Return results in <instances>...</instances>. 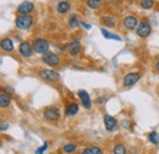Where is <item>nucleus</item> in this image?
Wrapping results in <instances>:
<instances>
[{"label": "nucleus", "instance_id": "obj_1", "mask_svg": "<svg viewBox=\"0 0 159 154\" xmlns=\"http://www.w3.org/2000/svg\"><path fill=\"white\" fill-rule=\"evenodd\" d=\"M32 47H33V50H34L37 54H43V55H44V54H47L48 50H49V42L43 38H37L33 40Z\"/></svg>", "mask_w": 159, "mask_h": 154}, {"label": "nucleus", "instance_id": "obj_2", "mask_svg": "<svg viewBox=\"0 0 159 154\" xmlns=\"http://www.w3.org/2000/svg\"><path fill=\"white\" fill-rule=\"evenodd\" d=\"M33 25V17L30 15H20L16 19V27L20 29H28Z\"/></svg>", "mask_w": 159, "mask_h": 154}, {"label": "nucleus", "instance_id": "obj_3", "mask_svg": "<svg viewBox=\"0 0 159 154\" xmlns=\"http://www.w3.org/2000/svg\"><path fill=\"white\" fill-rule=\"evenodd\" d=\"M43 115L45 117V120L48 121H57L60 119V110L55 106H47L43 111Z\"/></svg>", "mask_w": 159, "mask_h": 154}, {"label": "nucleus", "instance_id": "obj_4", "mask_svg": "<svg viewBox=\"0 0 159 154\" xmlns=\"http://www.w3.org/2000/svg\"><path fill=\"white\" fill-rule=\"evenodd\" d=\"M152 32V27L147 21H142L136 28V33L141 38H147Z\"/></svg>", "mask_w": 159, "mask_h": 154}, {"label": "nucleus", "instance_id": "obj_5", "mask_svg": "<svg viewBox=\"0 0 159 154\" xmlns=\"http://www.w3.org/2000/svg\"><path fill=\"white\" fill-rule=\"evenodd\" d=\"M40 78L45 79V81H50V82H55V81H59L60 79V75L58 72L53 71V70H40L38 72Z\"/></svg>", "mask_w": 159, "mask_h": 154}, {"label": "nucleus", "instance_id": "obj_6", "mask_svg": "<svg viewBox=\"0 0 159 154\" xmlns=\"http://www.w3.org/2000/svg\"><path fill=\"white\" fill-rule=\"evenodd\" d=\"M19 52H20V54L22 57L30 58L33 54V47L27 42H22L20 44V47H19Z\"/></svg>", "mask_w": 159, "mask_h": 154}, {"label": "nucleus", "instance_id": "obj_7", "mask_svg": "<svg viewBox=\"0 0 159 154\" xmlns=\"http://www.w3.org/2000/svg\"><path fill=\"white\" fill-rule=\"evenodd\" d=\"M42 60L47 64V65H50V66H55V65H58L60 62V59L59 57L57 55V54H54V53H47V54H44L43 55V58Z\"/></svg>", "mask_w": 159, "mask_h": 154}, {"label": "nucleus", "instance_id": "obj_8", "mask_svg": "<svg viewBox=\"0 0 159 154\" xmlns=\"http://www.w3.org/2000/svg\"><path fill=\"white\" fill-rule=\"evenodd\" d=\"M66 50L70 53L71 57H77L81 52V44L79 40H72L66 45Z\"/></svg>", "mask_w": 159, "mask_h": 154}, {"label": "nucleus", "instance_id": "obj_9", "mask_svg": "<svg viewBox=\"0 0 159 154\" xmlns=\"http://www.w3.org/2000/svg\"><path fill=\"white\" fill-rule=\"evenodd\" d=\"M139 79V74L137 72H130L127 74L125 78H124V84L125 87H132L134 84L137 83V81Z\"/></svg>", "mask_w": 159, "mask_h": 154}, {"label": "nucleus", "instance_id": "obj_10", "mask_svg": "<svg viewBox=\"0 0 159 154\" xmlns=\"http://www.w3.org/2000/svg\"><path fill=\"white\" fill-rule=\"evenodd\" d=\"M77 96H79L80 100H81V104L83 105V108H86V109H91V106H92V102H91V98H89V96H88V93H87L86 91L81 89V91H79Z\"/></svg>", "mask_w": 159, "mask_h": 154}, {"label": "nucleus", "instance_id": "obj_11", "mask_svg": "<svg viewBox=\"0 0 159 154\" xmlns=\"http://www.w3.org/2000/svg\"><path fill=\"white\" fill-rule=\"evenodd\" d=\"M33 9H34L33 2H31V1H23L22 4L19 5L17 12L21 14V15H28L31 11H33Z\"/></svg>", "mask_w": 159, "mask_h": 154}, {"label": "nucleus", "instance_id": "obj_12", "mask_svg": "<svg viewBox=\"0 0 159 154\" xmlns=\"http://www.w3.org/2000/svg\"><path fill=\"white\" fill-rule=\"evenodd\" d=\"M104 125H105V129H107L108 131H114V130H116V127H118V121H116V119L113 117V116L105 115L104 116Z\"/></svg>", "mask_w": 159, "mask_h": 154}, {"label": "nucleus", "instance_id": "obj_13", "mask_svg": "<svg viewBox=\"0 0 159 154\" xmlns=\"http://www.w3.org/2000/svg\"><path fill=\"white\" fill-rule=\"evenodd\" d=\"M124 26L129 29V31H134L135 28H137L139 26V21L135 16H127L124 20Z\"/></svg>", "mask_w": 159, "mask_h": 154}, {"label": "nucleus", "instance_id": "obj_14", "mask_svg": "<svg viewBox=\"0 0 159 154\" xmlns=\"http://www.w3.org/2000/svg\"><path fill=\"white\" fill-rule=\"evenodd\" d=\"M66 115L67 116H75L79 113V104L77 103H69L66 105Z\"/></svg>", "mask_w": 159, "mask_h": 154}, {"label": "nucleus", "instance_id": "obj_15", "mask_svg": "<svg viewBox=\"0 0 159 154\" xmlns=\"http://www.w3.org/2000/svg\"><path fill=\"white\" fill-rule=\"evenodd\" d=\"M1 49L4 52H12L14 50V43L10 38H4L1 40Z\"/></svg>", "mask_w": 159, "mask_h": 154}, {"label": "nucleus", "instance_id": "obj_16", "mask_svg": "<svg viewBox=\"0 0 159 154\" xmlns=\"http://www.w3.org/2000/svg\"><path fill=\"white\" fill-rule=\"evenodd\" d=\"M70 7L71 6H70V4L67 1H60L59 4H58V6H57V10L60 14H66L70 10Z\"/></svg>", "mask_w": 159, "mask_h": 154}, {"label": "nucleus", "instance_id": "obj_17", "mask_svg": "<svg viewBox=\"0 0 159 154\" xmlns=\"http://www.w3.org/2000/svg\"><path fill=\"white\" fill-rule=\"evenodd\" d=\"M11 103V99H10V96H7L6 93H1L0 94V106L1 108H7Z\"/></svg>", "mask_w": 159, "mask_h": 154}, {"label": "nucleus", "instance_id": "obj_18", "mask_svg": "<svg viewBox=\"0 0 159 154\" xmlns=\"http://www.w3.org/2000/svg\"><path fill=\"white\" fill-rule=\"evenodd\" d=\"M102 23L104 26H107V27H115L116 21H115L114 17H111V16H103L102 17Z\"/></svg>", "mask_w": 159, "mask_h": 154}, {"label": "nucleus", "instance_id": "obj_19", "mask_svg": "<svg viewBox=\"0 0 159 154\" xmlns=\"http://www.w3.org/2000/svg\"><path fill=\"white\" fill-rule=\"evenodd\" d=\"M80 154H103V152H102V149L98 148V147H89V148L82 151Z\"/></svg>", "mask_w": 159, "mask_h": 154}, {"label": "nucleus", "instance_id": "obj_20", "mask_svg": "<svg viewBox=\"0 0 159 154\" xmlns=\"http://www.w3.org/2000/svg\"><path fill=\"white\" fill-rule=\"evenodd\" d=\"M100 32H102V34L105 37V38L108 39H115V40H121L119 36H116V34H113V33H110V32H108L107 29H104V28H102L100 29Z\"/></svg>", "mask_w": 159, "mask_h": 154}, {"label": "nucleus", "instance_id": "obj_21", "mask_svg": "<svg viewBox=\"0 0 159 154\" xmlns=\"http://www.w3.org/2000/svg\"><path fill=\"white\" fill-rule=\"evenodd\" d=\"M139 5H141L143 9L149 10V9L153 7V5H154V0H141V1H139Z\"/></svg>", "mask_w": 159, "mask_h": 154}, {"label": "nucleus", "instance_id": "obj_22", "mask_svg": "<svg viewBox=\"0 0 159 154\" xmlns=\"http://www.w3.org/2000/svg\"><path fill=\"white\" fill-rule=\"evenodd\" d=\"M87 5L93 10L99 9L102 5V0H87Z\"/></svg>", "mask_w": 159, "mask_h": 154}, {"label": "nucleus", "instance_id": "obj_23", "mask_svg": "<svg viewBox=\"0 0 159 154\" xmlns=\"http://www.w3.org/2000/svg\"><path fill=\"white\" fill-rule=\"evenodd\" d=\"M80 25L79 20H77V16L76 15H71L70 16V20H69V26L71 28H77Z\"/></svg>", "mask_w": 159, "mask_h": 154}, {"label": "nucleus", "instance_id": "obj_24", "mask_svg": "<svg viewBox=\"0 0 159 154\" xmlns=\"http://www.w3.org/2000/svg\"><path fill=\"white\" fill-rule=\"evenodd\" d=\"M148 139H149V142L153 143V144H159V135L157 132H151V134L148 135Z\"/></svg>", "mask_w": 159, "mask_h": 154}, {"label": "nucleus", "instance_id": "obj_25", "mask_svg": "<svg viewBox=\"0 0 159 154\" xmlns=\"http://www.w3.org/2000/svg\"><path fill=\"white\" fill-rule=\"evenodd\" d=\"M114 154H126V148H125V146L124 144H116L115 147H114Z\"/></svg>", "mask_w": 159, "mask_h": 154}, {"label": "nucleus", "instance_id": "obj_26", "mask_svg": "<svg viewBox=\"0 0 159 154\" xmlns=\"http://www.w3.org/2000/svg\"><path fill=\"white\" fill-rule=\"evenodd\" d=\"M62 149H64L65 153H72V152L76 151V146H75V144H71V143H70V144H65Z\"/></svg>", "mask_w": 159, "mask_h": 154}, {"label": "nucleus", "instance_id": "obj_27", "mask_svg": "<svg viewBox=\"0 0 159 154\" xmlns=\"http://www.w3.org/2000/svg\"><path fill=\"white\" fill-rule=\"evenodd\" d=\"M47 148H48V143H44L40 148H38V149L36 151V154H43L45 151H47Z\"/></svg>", "mask_w": 159, "mask_h": 154}, {"label": "nucleus", "instance_id": "obj_28", "mask_svg": "<svg viewBox=\"0 0 159 154\" xmlns=\"http://www.w3.org/2000/svg\"><path fill=\"white\" fill-rule=\"evenodd\" d=\"M2 92H4V93H6L7 96H11V94H14V89H12L10 86H6V87H4Z\"/></svg>", "mask_w": 159, "mask_h": 154}, {"label": "nucleus", "instance_id": "obj_29", "mask_svg": "<svg viewBox=\"0 0 159 154\" xmlns=\"http://www.w3.org/2000/svg\"><path fill=\"white\" fill-rule=\"evenodd\" d=\"M0 125H1V126H0V130H1V131L7 130V127H9V122H6V121H1Z\"/></svg>", "mask_w": 159, "mask_h": 154}, {"label": "nucleus", "instance_id": "obj_30", "mask_svg": "<svg viewBox=\"0 0 159 154\" xmlns=\"http://www.w3.org/2000/svg\"><path fill=\"white\" fill-rule=\"evenodd\" d=\"M130 124H131V122H130L129 120H125V121H122V126H124L125 129H129V127H130Z\"/></svg>", "mask_w": 159, "mask_h": 154}, {"label": "nucleus", "instance_id": "obj_31", "mask_svg": "<svg viewBox=\"0 0 159 154\" xmlns=\"http://www.w3.org/2000/svg\"><path fill=\"white\" fill-rule=\"evenodd\" d=\"M81 25H82V26H84L87 29H89V28H91V26H89V25H87V23H84V22H81Z\"/></svg>", "mask_w": 159, "mask_h": 154}, {"label": "nucleus", "instance_id": "obj_32", "mask_svg": "<svg viewBox=\"0 0 159 154\" xmlns=\"http://www.w3.org/2000/svg\"><path fill=\"white\" fill-rule=\"evenodd\" d=\"M156 69H157V70L159 71V61L157 62V64H156Z\"/></svg>", "mask_w": 159, "mask_h": 154}, {"label": "nucleus", "instance_id": "obj_33", "mask_svg": "<svg viewBox=\"0 0 159 154\" xmlns=\"http://www.w3.org/2000/svg\"><path fill=\"white\" fill-rule=\"evenodd\" d=\"M111 1H120V0H111Z\"/></svg>", "mask_w": 159, "mask_h": 154}, {"label": "nucleus", "instance_id": "obj_34", "mask_svg": "<svg viewBox=\"0 0 159 154\" xmlns=\"http://www.w3.org/2000/svg\"><path fill=\"white\" fill-rule=\"evenodd\" d=\"M59 1H65V0H59Z\"/></svg>", "mask_w": 159, "mask_h": 154}]
</instances>
